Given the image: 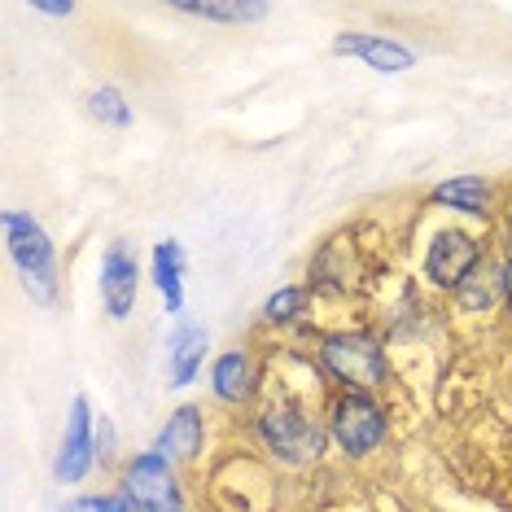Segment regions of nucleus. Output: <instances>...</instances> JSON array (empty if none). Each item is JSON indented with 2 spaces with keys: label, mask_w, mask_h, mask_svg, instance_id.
<instances>
[{
  "label": "nucleus",
  "mask_w": 512,
  "mask_h": 512,
  "mask_svg": "<svg viewBox=\"0 0 512 512\" xmlns=\"http://www.w3.org/2000/svg\"><path fill=\"white\" fill-rule=\"evenodd\" d=\"M254 447L267 451V460L281 469H311L329 451L324 412L298 390H272L250 416Z\"/></svg>",
  "instance_id": "f257e3e1"
},
{
  "label": "nucleus",
  "mask_w": 512,
  "mask_h": 512,
  "mask_svg": "<svg viewBox=\"0 0 512 512\" xmlns=\"http://www.w3.org/2000/svg\"><path fill=\"white\" fill-rule=\"evenodd\" d=\"M88 114H92V123L110 127V132H127L132 127V101L114 84H101L88 92Z\"/></svg>",
  "instance_id": "a211bd4d"
},
{
  "label": "nucleus",
  "mask_w": 512,
  "mask_h": 512,
  "mask_svg": "<svg viewBox=\"0 0 512 512\" xmlns=\"http://www.w3.org/2000/svg\"><path fill=\"white\" fill-rule=\"evenodd\" d=\"M499 276H504V311L512 316V224L504 228V246H499Z\"/></svg>",
  "instance_id": "412c9836"
},
{
  "label": "nucleus",
  "mask_w": 512,
  "mask_h": 512,
  "mask_svg": "<svg viewBox=\"0 0 512 512\" xmlns=\"http://www.w3.org/2000/svg\"><path fill=\"white\" fill-rule=\"evenodd\" d=\"M141 285H145V263H141V250H136V241L114 237L110 246L101 250V267H97L101 311H106L114 324L132 320L136 302H141Z\"/></svg>",
  "instance_id": "0eeeda50"
},
{
  "label": "nucleus",
  "mask_w": 512,
  "mask_h": 512,
  "mask_svg": "<svg viewBox=\"0 0 512 512\" xmlns=\"http://www.w3.org/2000/svg\"><path fill=\"white\" fill-rule=\"evenodd\" d=\"M206 438H211V425H206L202 403H180V407H171V416L154 434V451L167 456L171 464H180V469H189V464L202 460Z\"/></svg>",
  "instance_id": "9d476101"
},
{
  "label": "nucleus",
  "mask_w": 512,
  "mask_h": 512,
  "mask_svg": "<svg viewBox=\"0 0 512 512\" xmlns=\"http://www.w3.org/2000/svg\"><path fill=\"white\" fill-rule=\"evenodd\" d=\"M31 14H44V18H75V5H71V0H31Z\"/></svg>",
  "instance_id": "4be33fe9"
},
{
  "label": "nucleus",
  "mask_w": 512,
  "mask_h": 512,
  "mask_svg": "<svg viewBox=\"0 0 512 512\" xmlns=\"http://www.w3.org/2000/svg\"><path fill=\"white\" fill-rule=\"evenodd\" d=\"M92 469H97V416H92V403L84 394H75L53 451V477L62 486H79Z\"/></svg>",
  "instance_id": "1a4fd4ad"
},
{
  "label": "nucleus",
  "mask_w": 512,
  "mask_h": 512,
  "mask_svg": "<svg viewBox=\"0 0 512 512\" xmlns=\"http://www.w3.org/2000/svg\"><path fill=\"white\" fill-rule=\"evenodd\" d=\"M206 355H211V329L197 320H180L167 337V386L189 390L202 377Z\"/></svg>",
  "instance_id": "ddd939ff"
},
{
  "label": "nucleus",
  "mask_w": 512,
  "mask_h": 512,
  "mask_svg": "<svg viewBox=\"0 0 512 512\" xmlns=\"http://www.w3.org/2000/svg\"><path fill=\"white\" fill-rule=\"evenodd\" d=\"M495 202H499V193L486 176H451V180H438L434 189L425 193L429 211L464 215V219H477V224H491L495 211H499Z\"/></svg>",
  "instance_id": "9b49d317"
},
{
  "label": "nucleus",
  "mask_w": 512,
  "mask_h": 512,
  "mask_svg": "<svg viewBox=\"0 0 512 512\" xmlns=\"http://www.w3.org/2000/svg\"><path fill=\"white\" fill-rule=\"evenodd\" d=\"M176 14H189V18H206V22H228V27H241V22H259L272 14V5H259V0H232V5H224V0H197V5H171Z\"/></svg>",
  "instance_id": "f3484780"
},
{
  "label": "nucleus",
  "mask_w": 512,
  "mask_h": 512,
  "mask_svg": "<svg viewBox=\"0 0 512 512\" xmlns=\"http://www.w3.org/2000/svg\"><path fill=\"white\" fill-rule=\"evenodd\" d=\"M316 311V289L311 285H281L276 294L263 298L259 307V324L272 333H289V329H302Z\"/></svg>",
  "instance_id": "dca6fc26"
},
{
  "label": "nucleus",
  "mask_w": 512,
  "mask_h": 512,
  "mask_svg": "<svg viewBox=\"0 0 512 512\" xmlns=\"http://www.w3.org/2000/svg\"><path fill=\"white\" fill-rule=\"evenodd\" d=\"M119 491L132 499L136 512H189V495H184V473L180 464L158 456L154 447L132 451L119 464Z\"/></svg>",
  "instance_id": "39448f33"
},
{
  "label": "nucleus",
  "mask_w": 512,
  "mask_h": 512,
  "mask_svg": "<svg viewBox=\"0 0 512 512\" xmlns=\"http://www.w3.org/2000/svg\"><path fill=\"white\" fill-rule=\"evenodd\" d=\"M486 241L477 237L473 228L464 224H438L425 241V254H421V281L434 289V294H456V289L473 276V267L486 259Z\"/></svg>",
  "instance_id": "423d86ee"
},
{
  "label": "nucleus",
  "mask_w": 512,
  "mask_h": 512,
  "mask_svg": "<svg viewBox=\"0 0 512 512\" xmlns=\"http://www.w3.org/2000/svg\"><path fill=\"white\" fill-rule=\"evenodd\" d=\"M119 456V429L110 416H97V464H114Z\"/></svg>",
  "instance_id": "aec40b11"
},
{
  "label": "nucleus",
  "mask_w": 512,
  "mask_h": 512,
  "mask_svg": "<svg viewBox=\"0 0 512 512\" xmlns=\"http://www.w3.org/2000/svg\"><path fill=\"white\" fill-rule=\"evenodd\" d=\"M57 512H136V508H132V499H127L119 486H114V491H92V495L66 499Z\"/></svg>",
  "instance_id": "6ab92c4d"
},
{
  "label": "nucleus",
  "mask_w": 512,
  "mask_h": 512,
  "mask_svg": "<svg viewBox=\"0 0 512 512\" xmlns=\"http://www.w3.org/2000/svg\"><path fill=\"white\" fill-rule=\"evenodd\" d=\"M263 359L254 346H232V351H219L211 359V372H206V386H211V399L228 412H254L263 403Z\"/></svg>",
  "instance_id": "6e6552de"
},
{
  "label": "nucleus",
  "mask_w": 512,
  "mask_h": 512,
  "mask_svg": "<svg viewBox=\"0 0 512 512\" xmlns=\"http://www.w3.org/2000/svg\"><path fill=\"white\" fill-rule=\"evenodd\" d=\"M333 53L355 57V62H364L368 71H377V75H403L416 66V53L407 49V44L377 36V31H342V36H333Z\"/></svg>",
  "instance_id": "f8f14e48"
},
{
  "label": "nucleus",
  "mask_w": 512,
  "mask_h": 512,
  "mask_svg": "<svg viewBox=\"0 0 512 512\" xmlns=\"http://www.w3.org/2000/svg\"><path fill=\"white\" fill-rule=\"evenodd\" d=\"M451 307H456L460 316H495V311L504 307V276H499L495 254H486V259L473 267L469 281L451 294Z\"/></svg>",
  "instance_id": "2eb2a0df"
},
{
  "label": "nucleus",
  "mask_w": 512,
  "mask_h": 512,
  "mask_svg": "<svg viewBox=\"0 0 512 512\" xmlns=\"http://www.w3.org/2000/svg\"><path fill=\"white\" fill-rule=\"evenodd\" d=\"M0 228H5L9 263H14V272H18L22 289H27V298L40 302V307H53L57 289H62L53 237L44 232V224L31 211H5L0 215Z\"/></svg>",
  "instance_id": "20e7f679"
},
{
  "label": "nucleus",
  "mask_w": 512,
  "mask_h": 512,
  "mask_svg": "<svg viewBox=\"0 0 512 512\" xmlns=\"http://www.w3.org/2000/svg\"><path fill=\"white\" fill-rule=\"evenodd\" d=\"M184 272H189V254L176 237L167 241H154V250H149V281L162 294V311L167 316L184 320Z\"/></svg>",
  "instance_id": "4468645a"
},
{
  "label": "nucleus",
  "mask_w": 512,
  "mask_h": 512,
  "mask_svg": "<svg viewBox=\"0 0 512 512\" xmlns=\"http://www.w3.org/2000/svg\"><path fill=\"white\" fill-rule=\"evenodd\" d=\"M324 429H329V451L342 460H372L386 451L390 442V403L381 394H359V390H329L320 403Z\"/></svg>",
  "instance_id": "7ed1b4c3"
},
{
  "label": "nucleus",
  "mask_w": 512,
  "mask_h": 512,
  "mask_svg": "<svg viewBox=\"0 0 512 512\" xmlns=\"http://www.w3.org/2000/svg\"><path fill=\"white\" fill-rule=\"evenodd\" d=\"M316 372L324 390L386 394L394 381L386 337L368 324H337V329L316 333Z\"/></svg>",
  "instance_id": "f03ea898"
}]
</instances>
